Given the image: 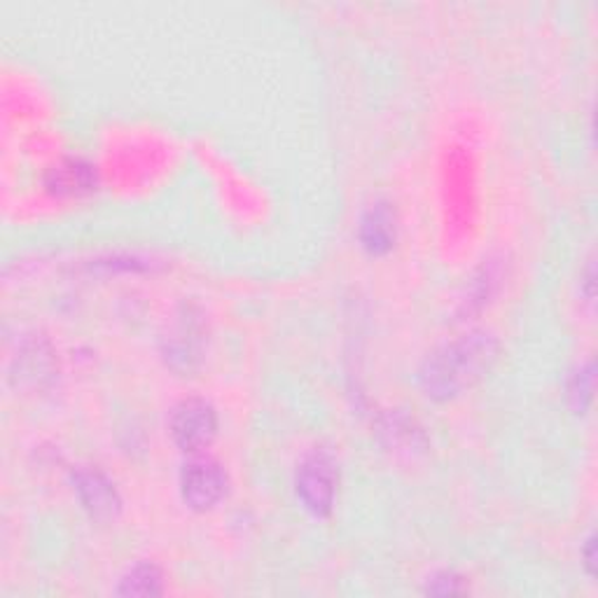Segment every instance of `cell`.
Masks as SVG:
<instances>
[{"mask_svg":"<svg viewBox=\"0 0 598 598\" xmlns=\"http://www.w3.org/2000/svg\"><path fill=\"white\" fill-rule=\"evenodd\" d=\"M500 342L489 330H470L439 344L418 367V386L433 403H452L473 391L498 361Z\"/></svg>","mask_w":598,"mask_h":598,"instance_id":"cell-1","label":"cell"},{"mask_svg":"<svg viewBox=\"0 0 598 598\" xmlns=\"http://www.w3.org/2000/svg\"><path fill=\"white\" fill-rule=\"evenodd\" d=\"M209 330L204 314L196 306H183L169 323L162 337V358L181 376L194 374L204 363Z\"/></svg>","mask_w":598,"mask_h":598,"instance_id":"cell-2","label":"cell"},{"mask_svg":"<svg viewBox=\"0 0 598 598\" xmlns=\"http://www.w3.org/2000/svg\"><path fill=\"white\" fill-rule=\"evenodd\" d=\"M339 468L330 452L316 449L306 454L295 473V496L308 515L327 517L337 500Z\"/></svg>","mask_w":598,"mask_h":598,"instance_id":"cell-3","label":"cell"},{"mask_svg":"<svg viewBox=\"0 0 598 598\" xmlns=\"http://www.w3.org/2000/svg\"><path fill=\"white\" fill-rule=\"evenodd\" d=\"M217 412L204 397H185L171 409L169 435L183 454H202L217 437Z\"/></svg>","mask_w":598,"mask_h":598,"instance_id":"cell-4","label":"cell"},{"mask_svg":"<svg viewBox=\"0 0 598 598\" xmlns=\"http://www.w3.org/2000/svg\"><path fill=\"white\" fill-rule=\"evenodd\" d=\"M179 484L181 498L190 509H194V513H211L227 496L230 477L220 460L204 454H194L181 468Z\"/></svg>","mask_w":598,"mask_h":598,"instance_id":"cell-5","label":"cell"},{"mask_svg":"<svg viewBox=\"0 0 598 598\" xmlns=\"http://www.w3.org/2000/svg\"><path fill=\"white\" fill-rule=\"evenodd\" d=\"M71 484L78 503L94 521H113L122 513V496L115 482L94 465H80L73 470Z\"/></svg>","mask_w":598,"mask_h":598,"instance_id":"cell-6","label":"cell"},{"mask_svg":"<svg viewBox=\"0 0 598 598\" xmlns=\"http://www.w3.org/2000/svg\"><path fill=\"white\" fill-rule=\"evenodd\" d=\"M397 232H401V223H397V213L391 202H374L365 209L358 223V241L361 249L372 255V257H384L388 255L395 243H397Z\"/></svg>","mask_w":598,"mask_h":598,"instance_id":"cell-7","label":"cell"},{"mask_svg":"<svg viewBox=\"0 0 598 598\" xmlns=\"http://www.w3.org/2000/svg\"><path fill=\"white\" fill-rule=\"evenodd\" d=\"M164 591V575L154 564H136L129 568L118 587L120 596H158Z\"/></svg>","mask_w":598,"mask_h":598,"instance_id":"cell-8","label":"cell"},{"mask_svg":"<svg viewBox=\"0 0 598 598\" xmlns=\"http://www.w3.org/2000/svg\"><path fill=\"white\" fill-rule=\"evenodd\" d=\"M97 185V175L92 166H87L82 162H65L52 171L50 187L57 190L59 194H87L92 192Z\"/></svg>","mask_w":598,"mask_h":598,"instance_id":"cell-9","label":"cell"},{"mask_svg":"<svg viewBox=\"0 0 598 598\" xmlns=\"http://www.w3.org/2000/svg\"><path fill=\"white\" fill-rule=\"evenodd\" d=\"M594 376H596L594 361L578 365L568 376L566 401H568V407L572 409V414L585 416L589 412L591 401H594Z\"/></svg>","mask_w":598,"mask_h":598,"instance_id":"cell-10","label":"cell"},{"mask_svg":"<svg viewBox=\"0 0 598 598\" xmlns=\"http://www.w3.org/2000/svg\"><path fill=\"white\" fill-rule=\"evenodd\" d=\"M500 276H503V272H500L498 264L494 260L486 262L468 285V293H465V300H463V314H470V308L475 304L482 308L486 302H489L498 291Z\"/></svg>","mask_w":598,"mask_h":598,"instance_id":"cell-11","label":"cell"},{"mask_svg":"<svg viewBox=\"0 0 598 598\" xmlns=\"http://www.w3.org/2000/svg\"><path fill=\"white\" fill-rule=\"evenodd\" d=\"M426 594L433 596H454V594H468V585L454 570H439L426 582Z\"/></svg>","mask_w":598,"mask_h":598,"instance_id":"cell-12","label":"cell"},{"mask_svg":"<svg viewBox=\"0 0 598 598\" xmlns=\"http://www.w3.org/2000/svg\"><path fill=\"white\" fill-rule=\"evenodd\" d=\"M582 557H585V568H587V572L594 578V575H596V536H594V534H589V538L585 540Z\"/></svg>","mask_w":598,"mask_h":598,"instance_id":"cell-13","label":"cell"},{"mask_svg":"<svg viewBox=\"0 0 598 598\" xmlns=\"http://www.w3.org/2000/svg\"><path fill=\"white\" fill-rule=\"evenodd\" d=\"M594 278H596V274H594V260H589L587 270H585V276H582V285H585L582 297H585V302H589V304H594Z\"/></svg>","mask_w":598,"mask_h":598,"instance_id":"cell-14","label":"cell"}]
</instances>
